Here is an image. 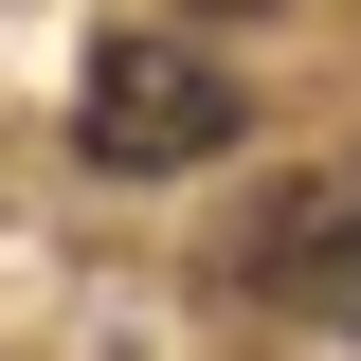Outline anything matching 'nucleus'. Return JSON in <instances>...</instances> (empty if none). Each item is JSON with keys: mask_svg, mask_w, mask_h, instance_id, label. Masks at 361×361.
<instances>
[{"mask_svg": "<svg viewBox=\"0 0 361 361\" xmlns=\"http://www.w3.org/2000/svg\"><path fill=\"white\" fill-rule=\"evenodd\" d=\"M73 145H90L109 180H180V163L235 145V73H217L199 37H109L90 90H73Z\"/></svg>", "mask_w": 361, "mask_h": 361, "instance_id": "nucleus-1", "label": "nucleus"}, {"mask_svg": "<svg viewBox=\"0 0 361 361\" xmlns=\"http://www.w3.org/2000/svg\"><path fill=\"white\" fill-rule=\"evenodd\" d=\"M289 289H307V307H361V253H307Z\"/></svg>", "mask_w": 361, "mask_h": 361, "instance_id": "nucleus-2", "label": "nucleus"}, {"mask_svg": "<svg viewBox=\"0 0 361 361\" xmlns=\"http://www.w3.org/2000/svg\"><path fill=\"white\" fill-rule=\"evenodd\" d=\"M217 18H271V0H217Z\"/></svg>", "mask_w": 361, "mask_h": 361, "instance_id": "nucleus-3", "label": "nucleus"}]
</instances>
